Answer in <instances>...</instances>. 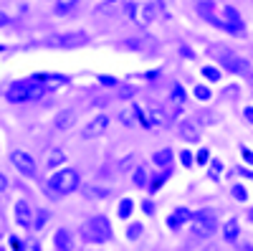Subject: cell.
<instances>
[{
	"instance_id": "cell-33",
	"label": "cell",
	"mask_w": 253,
	"mask_h": 251,
	"mask_svg": "<svg viewBox=\"0 0 253 251\" xmlns=\"http://www.w3.org/2000/svg\"><path fill=\"white\" fill-rule=\"evenodd\" d=\"M86 196H96V198H104V196H107V188H89V191H86Z\"/></svg>"
},
{
	"instance_id": "cell-19",
	"label": "cell",
	"mask_w": 253,
	"mask_h": 251,
	"mask_svg": "<svg viewBox=\"0 0 253 251\" xmlns=\"http://www.w3.org/2000/svg\"><path fill=\"white\" fill-rule=\"evenodd\" d=\"M132 208H134V201L132 198H122L119 201V208H117V216L122 221H126V218H129V213H132Z\"/></svg>"
},
{
	"instance_id": "cell-29",
	"label": "cell",
	"mask_w": 253,
	"mask_h": 251,
	"mask_svg": "<svg viewBox=\"0 0 253 251\" xmlns=\"http://www.w3.org/2000/svg\"><path fill=\"white\" fill-rule=\"evenodd\" d=\"M142 234H144V226H142V223H132L129 228H126V236H129L132 241H134V239H139Z\"/></svg>"
},
{
	"instance_id": "cell-24",
	"label": "cell",
	"mask_w": 253,
	"mask_h": 251,
	"mask_svg": "<svg viewBox=\"0 0 253 251\" xmlns=\"http://www.w3.org/2000/svg\"><path fill=\"white\" fill-rule=\"evenodd\" d=\"M193 94H195V99H200V101H208L210 97H213V92H210L205 84H198V87L193 89Z\"/></svg>"
},
{
	"instance_id": "cell-4",
	"label": "cell",
	"mask_w": 253,
	"mask_h": 251,
	"mask_svg": "<svg viewBox=\"0 0 253 251\" xmlns=\"http://www.w3.org/2000/svg\"><path fill=\"white\" fill-rule=\"evenodd\" d=\"M210 53H213L218 61H220V66H225L228 71H233V74H248L251 66H248V61L236 56L233 51H228V49H215V46H210Z\"/></svg>"
},
{
	"instance_id": "cell-16",
	"label": "cell",
	"mask_w": 253,
	"mask_h": 251,
	"mask_svg": "<svg viewBox=\"0 0 253 251\" xmlns=\"http://www.w3.org/2000/svg\"><path fill=\"white\" fill-rule=\"evenodd\" d=\"M187 221H193V213H190L187 208H177V211H175L170 218H167V226H170L172 231H175V228H180V226L187 223Z\"/></svg>"
},
{
	"instance_id": "cell-18",
	"label": "cell",
	"mask_w": 253,
	"mask_h": 251,
	"mask_svg": "<svg viewBox=\"0 0 253 251\" xmlns=\"http://www.w3.org/2000/svg\"><path fill=\"white\" fill-rule=\"evenodd\" d=\"M142 124L144 127H155V124H167V114L162 112V109H150L147 112V117H142Z\"/></svg>"
},
{
	"instance_id": "cell-15",
	"label": "cell",
	"mask_w": 253,
	"mask_h": 251,
	"mask_svg": "<svg viewBox=\"0 0 253 251\" xmlns=\"http://www.w3.org/2000/svg\"><path fill=\"white\" fill-rule=\"evenodd\" d=\"M139 119H142V112L137 107H126V109L119 112V122L124 124V127H134Z\"/></svg>"
},
{
	"instance_id": "cell-11",
	"label": "cell",
	"mask_w": 253,
	"mask_h": 251,
	"mask_svg": "<svg viewBox=\"0 0 253 251\" xmlns=\"http://www.w3.org/2000/svg\"><path fill=\"white\" fill-rule=\"evenodd\" d=\"M177 135H180L182 142H200V130H198V124L190 122V119L177 122Z\"/></svg>"
},
{
	"instance_id": "cell-41",
	"label": "cell",
	"mask_w": 253,
	"mask_h": 251,
	"mask_svg": "<svg viewBox=\"0 0 253 251\" xmlns=\"http://www.w3.org/2000/svg\"><path fill=\"white\" fill-rule=\"evenodd\" d=\"M243 157H246V162H248V165H253V152H248V150H243Z\"/></svg>"
},
{
	"instance_id": "cell-20",
	"label": "cell",
	"mask_w": 253,
	"mask_h": 251,
	"mask_svg": "<svg viewBox=\"0 0 253 251\" xmlns=\"http://www.w3.org/2000/svg\"><path fill=\"white\" fill-rule=\"evenodd\" d=\"M152 162L157 165V167H167L172 162V150H160V152H155L152 155Z\"/></svg>"
},
{
	"instance_id": "cell-31",
	"label": "cell",
	"mask_w": 253,
	"mask_h": 251,
	"mask_svg": "<svg viewBox=\"0 0 253 251\" xmlns=\"http://www.w3.org/2000/svg\"><path fill=\"white\" fill-rule=\"evenodd\" d=\"M193 160H195V157H193V152H190V150H182V152H180V162H182L185 167H193V165H195Z\"/></svg>"
},
{
	"instance_id": "cell-10",
	"label": "cell",
	"mask_w": 253,
	"mask_h": 251,
	"mask_svg": "<svg viewBox=\"0 0 253 251\" xmlns=\"http://www.w3.org/2000/svg\"><path fill=\"white\" fill-rule=\"evenodd\" d=\"M198 13L208 20L210 26L225 28V26H223V18H218V13H215V3H213V0H198Z\"/></svg>"
},
{
	"instance_id": "cell-40",
	"label": "cell",
	"mask_w": 253,
	"mask_h": 251,
	"mask_svg": "<svg viewBox=\"0 0 253 251\" xmlns=\"http://www.w3.org/2000/svg\"><path fill=\"white\" fill-rule=\"evenodd\" d=\"M3 26H8V15L0 10V28H3Z\"/></svg>"
},
{
	"instance_id": "cell-12",
	"label": "cell",
	"mask_w": 253,
	"mask_h": 251,
	"mask_svg": "<svg viewBox=\"0 0 253 251\" xmlns=\"http://www.w3.org/2000/svg\"><path fill=\"white\" fill-rule=\"evenodd\" d=\"M53 246H56V251H71L74 249V236L69 228H58L53 234Z\"/></svg>"
},
{
	"instance_id": "cell-1",
	"label": "cell",
	"mask_w": 253,
	"mask_h": 251,
	"mask_svg": "<svg viewBox=\"0 0 253 251\" xmlns=\"http://www.w3.org/2000/svg\"><path fill=\"white\" fill-rule=\"evenodd\" d=\"M81 185V175L74 167H61L48 178V193L51 196H71Z\"/></svg>"
},
{
	"instance_id": "cell-27",
	"label": "cell",
	"mask_w": 253,
	"mask_h": 251,
	"mask_svg": "<svg viewBox=\"0 0 253 251\" xmlns=\"http://www.w3.org/2000/svg\"><path fill=\"white\" fill-rule=\"evenodd\" d=\"M147 183H150V180H147V170H144V167H137V170H134V185L137 188H147Z\"/></svg>"
},
{
	"instance_id": "cell-5",
	"label": "cell",
	"mask_w": 253,
	"mask_h": 251,
	"mask_svg": "<svg viewBox=\"0 0 253 251\" xmlns=\"http://www.w3.org/2000/svg\"><path fill=\"white\" fill-rule=\"evenodd\" d=\"M10 162L18 173H23L26 178H36L38 175V165H36V157L28 155L26 150H13L10 152Z\"/></svg>"
},
{
	"instance_id": "cell-17",
	"label": "cell",
	"mask_w": 253,
	"mask_h": 251,
	"mask_svg": "<svg viewBox=\"0 0 253 251\" xmlns=\"http://www.w3.org/2000/svg\"><path fill=\"white\" fill-rule=\"evenodd\" d=\"M238 234H241V228H238V218H230L223 223V239L228 244H236L238 241Z\"/></svg>"
},
{
	"instance_id": "cell-9",
	"label": "cell",
	"mask_w": 253,
	"mask_h": 251,
	"mask_svg": "<svg viewBox=\"0 0 253 251\" xmlns=\"http://www.w3.org/2000/svg\"><path fill=\"white\" fill-rule=\"evenodd\" d=\"M223 26H225V31H230V33H246L243 20H241V13H238L233 5H225V8H223Z\"/></svg>"
},
{
	"instance_id": "cell-30",
	"label": "cell",
	"mask_w": 253,
	"mask_h": 251,
	"mask_svg": "<svg viewBox=\"0 0 253 251\" xmlns=\"http://www.w3.org/2000/svg\"><path fill=\"white\" fill-rule=\"evenodd\" d=\"M203 76L210 79V81H220V69H215V66H205V69H203Z\"/></svg>"
},
{
	"instance_id": "cell-26",
	"label": "cell",
	"mask_w": 253,
	"mask_h": 251,
	"mask_svg": "<svg viewBox=\"0 0 253 251\" xmlns=\"http://www.w3.org/2000/svg\"><path fill=\"white\" fill-rule=\"evenodd\" d=\"M220 173H223V162L220 160H213V162H210V170H208V178L210 180H218Z\"/></svg>"
},
{
	"instance_id": "cell-21",
	"label": "cell",
	"mask_w": 253,
	"mask_h": 251,
	"mask_svg": "<svg viewBox=\"0 0 253 251\" xmlns=\"http://www.w3.org/2000/svg\"><path fill=\"white\" fill-rule=\"evenodd\" d=\"M170 99L177 104V107H182V104L187 101V92H185V87H182V84H175V87H172V92H170Z\"/></svg>"
},
{
	"instance_id": "cell-38",
	"label": "cell",
	"mask_w": 253,
	"mask_h": 251,
	"mask_svg": "<svg viewBox=\"0 0 253 251\" xmlns=\"http://www.w3.org/2000/svg\"><path fill=\"white\" fill-rule=\"evenodd\" d=\"M3 191H8V180H5L3 173H0V193H3Z\"/></svg>"
},
{
	"instance_id": "cell-8",
	"label": "cell",
	"mask_w": 253,
	"mask_h": 251,
	"mask_svg": "<svg viewBox=\"0 0 253 251\" xmlns=\"http://www.w3.org/2000/svg\"><path fill=\"white\" fill-rule=\"evenodd\" d=\"M13 216H15V223L20 226V228H33V208H31V203L28 201H15V205H13Z\"/></svg>"
},
{
	"instance_id": "cell-36",
	"label": "cell",
	"mask_w": 253,
	"mask_h": 251,
	"mask_svg": "<svg viewBox=\"0 0 253 251\" xmlns=\"http://www.w3.org/2000/svg\"><path fill=\"white\" fill-rule=\"evenodd\" d=\"M243 117H246V119L253 124V107H246V109H243Z\"/></svg>"
},
{
	"instance_id": "cell-14",
	"label": "cell",
	"mask_w": 253,
	"mask_h": 251,
	"mask_svg": "<svg viewBox=\"0 0 253 251\" xmlns=\"http://www.w3.org/2000/svg\"><path fill=\"white\" fill-rule=\"evenodd\" d=\"M160 13V5H157V0H147V3L142 5V13H139V23H152V20L157 18Z\"/></svg>"
},
{
	"instance_id": "cell-13",
	"label": "cell",
	"mask_w": 253,
	"mask_h": 251,
	"mask_svg": "<svg viewBox=\"0 0 253 251\" xmlns=\"http://www.w3.org/2000/svg\"><path fill=\"white\" fill-rule=\"evenodd\" d=\"M53 124H56V130H71L74 124H76V112L74 109H63L53 117Z\"/></svg>"
},
{
	"instance_id": "cell-25",
	"label": "cell",
	"mask_w": 253,
	"mask_h": 251,
	"mask_svg": "<svg viewBox=\"0 0 253 251\" xmlns=\"http://www.w3.org/2000/svg\"><path fill=\"white\" fill-rule=\"evenodd\" d=\"M74 5H76V0H56V13L58 15H66Z\"/></svg>"
},
{
	"instance_id": "cell-44",
	"label": "cell",
	"mask_w": 253,
	"mask_h": 251,
	"mask_svg": "<svg viewBox=\"0 0 253 251\" xmlns=\"http://www.w3.org/2000/svg\"><path fill=\"white\" fill-rule=\"evenodd\" d=\"M248 221L253 223V208H251V211H248Z\"/></svg>"
},
{
	"instance_id": "cell-34",
	"label": "cell",
	"mask_w": 253,
	"mask_h": 251,
	"mask_svg": "<svg viewBox=\"0 0 253 251\" xmlns=\"http://www.w3.org/2000/svg\"><path fill=\"white\" fill-rule=\"evenodd\" d=\"M99 81L104 84V87H117V84H119L114 76H99Z\"/></svg>"
},
{
	"instance_id": "cell-39",
	"label": "cell",
	"mask_w": 253,
	"mask_h": 251,
	"mask_svg": "<svg viewBox=\"0 0 253 251\" xmlns=\"http://www.w3.org/2000/svg\"><path fill=\"white\" fill-rule=\"evenodd\" d=\"M205 160H208V150H200V152H198V162L205 165Z\"/></svg>"
},
{
	"instance_id": "cell-32",
	"label": "cell",
	"mask_w": 253,
	"mask_h": 251,
	"mask_svg": "<svg viewBox=\"0 0 253 251\" xmlns=\"http://www.w3.org/2000/svg\"><path fill=\"white\" fill-rule=\"evenodd\" d=\"M230 193H233V198H238L241 203H243V201L248 198V193H246V188H243L241 183H238V185H233V191H230Z\"/></svg>"
},
{
	"instance_id": "cell-7",
	"label": "cell",
	"mask_w": 253,
	"mask_h": 251,
	"mask_svg": "<svg viewBox=\"0 0 253 251\" xmlns=\"http://www.w3.org/2000/svg\"><path fill=\"white\" fill-rule=\"evenodd\" d=\"M5 99L10 104H23V101H31V81H13L8 92H5Z\"/></svg>"
},
{
	"instance_id": "cell-42",
	"label": "cell",
	"mask_w": 253,
	"mask_h": 251,
	"mask_svg": "<svg viewBox=\"0 0 253 251\" xmlns=\"http://www.w3.org/2000/svg\"><path fill=\"white\" fill-rule=\"evenodd\" d=\"M23 251H41V246L38 244H28V246H23Z\"/></svg>"
},
{
	"instance_id": "cell-6",
	"label": "cell",
	"mask_w": 253,
	"mask_h": 251,
	"mask_svg": "<svg viewBox=\"0 0 253 251\" xmlns=\"http://www.w3.org/2000/svg\"><path fill=\"white\" fill-rule=\"evenodd\" d=\"M107 127H109V117H107V114H96V117H91L86 124H84L81 137H84V140H94V137H99V135L107 132Z\"/></svg>"
},
{
	"instance_id": "cell-43",
	"label": "cell",
	"mask_w": 253,
	"mask_h": 251,
	"mask_svg": "<svg viewBox=\"0 0 253 251\" xmlns=\"http://www.w3.org/2000/svg\"><path fill=\"white\" fill-rule=\"evenodd\" d=\"M241 251H253V244H241Z\"/></svg>"
},
{
	"instance_id": "cell-35",
	"label": "cell",
	"mask_w": 253,
	"mask_h": 251,
	"mask_svg": "<svg viewBox=\"0 0 253 251\" xmlns=\"http://www.w3.org/2000/svg\"><path fill=\"white\" fill-rule=\"evenodd\" d=\"M142 211H144V213H155V205H152V201H142Z\"/></svg>"
},
{
	"instance_id": "cell-23",
	"label": "cell",
	"mask_w": 253,
	"mask_h": 251,
	"mask_svg": "<svg viewBox=\"0 0 253 251\" xmlns=\"http://www.w3.org/2000/svg\"><path fill=\"white\" fill-rule=\"evenodd\" d=\"M63 162H66V155H63V150H51V152H48L46 165L51 167V170H53V167H58V165H63Z\"/></svg>"
},
{
	"instance_id": "cell-22",
	"label": "cell",
	"mask_w": 253,
	"mask_h": 251,
	"mask_svg": "<svg viewBox=\"0 0 253 251\" xmlns=\"http://www.w3.org/2000/svg\"><path fill=\"white\" fill-rule=\"evenodd\" d=\"M137 94V87L134 84H119V89H117V97L122 99V101H129L132 97Z\"/></svg>"
},
{
	"instance_id": "cell-28",
	"label": "cell",
	"mask_w": 253,
	"mask_h": 251,
	"mask_svg": "<svg viewBox=\"0 0 253 251\" xmlns=\"http://www.w3.org/2000/svg\"><path fill=\"white\" fill-rule=\"evenodd\" d=\"M46 221H48V213H46V211H38V213L33 216V228H36V231H41V228L46 226Z\"/></svg>"
},
{
	"instance_id": "cell-37",
	"label": "cell",
	"mask_w": 253,
	"mask_h": 251,
	"mask_svg": "<svg viewBox=\"0 0 253 251\" xmlns=\"http://www.w3.org/2000/svg\"><path fill=\"white\" fill-rule=\"evenodd\" d=\"M162 188V178H157V180H152V185H150V191L155 193V191H160Z\"/></svg>"
},
{
	"instance_id": "cell-3",
	"label": "cell",
	"mask_w": 253,
	"mask_h": 251,
	"mask_svg": "<svg viewBox=\"0 0 253 251\" xmlns=\"http://www.w3.org/2000/svg\"><path fill=\"white\" fill-rule=\"evenodd\" d=\"M190 231H193L195 239H210L215 231H218V218L213 211H200L193 216L190 221Z\"/></svg>"
},
{
	"instance_id": "cell-2",
	"label": "cell",
	"mask_w": 253,
	"mask_h": 251,
	"mask_svg": "<svg viewBox=\"0 0 253 251\" xmlns=\"http://www.w3.org/2000/svg\"><path fill=\"white\" fill-rule=\"evenodd\" d=\"M81 236L86 239L89 244H107V241H112L114 231H112L109 218H104V216H94V218H89L86 223L81 226Z\"/></svg>"
}]
</instances>
